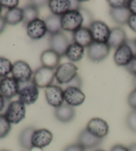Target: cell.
<instances>
[{
	"instance_id": "obj_1",
	"label": "cell",
	"mask_w": 136,
	"mask_h": 151,
	"mask_svg": "<svg viewBox=\"0 0 136 151\" xmlns=\"http://www.w3.org/2000/svg\"><path fill=\"white\" fill-rule=\"evenodd\" d=\"M62 30L74 33L82 27L83 18L79 11L70 10L61 17Z\"/></svg>"
},
{
	"instance_id": "obj_2",
	"label": "cell",
	"mask_w": 136,
	"mask_h": 151,
	"mask_svg": "<svg viewBox=\"0 0 136 151\" xmlns=\"http://www.w3.org/2000/svg\"><path fill=\"white\" fill-rule=\"evenodd\" d=\"M78 67L74 63H64L56 69L55 78L59 84L67 85L78 76Z\"/></svg>"
},
{
	"instance_id": "obj_3",
	"label": "cell",
	"mask_w": 136,
	"mask_h": 151,
	"mask_svg": "<svg viewBox=\"0 0 136 151\" xmlns=\"http://www.w3.org/2000/svg\"><path fill=\"white\" fill-rule=\"evenodd\" d=\"M11 124H17L25 119L26 115L25 105L20 101H14L10 103L4 114Z\"/></svg>"
},
{
	"instance_id": "obj_4",
	"label": "cell",
	"mask_w": 136,
	"mask_h": 151,
	"mask_svg": "<svg viewBox=\"0 0 136 151\" xmlns=\"http://www.w3.org/2000/svg\"><path fill=\"white\" fill-rule=\"evenodd\" d=\"M54 78L55 72L53 69L42 66L34 73L33 83L38 88H47L52 85Z\"/></svg>"
},
{
	"instance_id": "obj_5",
	"label": "cell",
	"mask_w": 136,
	"mask_h": 151,
	"mask_svg": "<svg viewBox=\"0 0 136 151\" xmlns=\"http://www.w3.org/2000/svg\"><path fill=\"white\" fill-rule=\"evenodd\" d=\"M11 74L19 83H27L32 78L33 72L27 62L19 60L13 64Z\"/></svg>"
},
{
	"instance_id": "obj_6",
	"label": "cell",
	"mask_w": 136,
	"mask_h": 151,
	"mask_svg": "<svg viewBox=\"0 0 136 151\" xmlns=\"http://www.w3.org/2000/svg\"><path fill=\"white\" fill-rule=\"evenodd\" d=\"M110 47L108 43L94 42L87 47L88 59L95 63L102 61L108 56Z\"/></svg>"
},
{
	"instance_id": "obj_7",
	"label": "cell",
	"mask_w": 136,
	"mask_h": 151,
	"mask_svg": "<svg viewBox=\"0 0 136 151\" xmlns=\"http://www.w3.org/2000/svg\"><path fill=\"white\" fill-rule=\"evenodd\" d=\"M94 42L107 43L110 35L111 29L105 23L94 21L89 27Z\"/></svg>"
},
{
	"instance_id": "obj_8",
	"label": "cell",
	"mask_w": 136,
	"mask_h": 151,
	"mask_svg": "<svg viewBox=\"0 0 136 151\" xmlns=\"http://www.w3.org/2000/svg\"><path fill=\"white\" fill-rule=\"evenodd\" d=\"M20 89V83L14 77H6L1 79L0 82V93L6 99H11L19 95Z\"/></svg>"
},
{
	"instance_id": "obj_9",
	"label": "cell",
	"mask_w": 136,
	"mask_h": 151,
	"mask_svg": "<svg viewBox=\"0 0 136 151\" xmlns=\"http://www.w3.org/2000/svg\"><path fill=\"white\" fill-rule=\"evenodd\" d=\"M44 93L47 102L51 106L56 109L64 104V91L59 86L54 85L49 86L45 88Z\"/></svg>"
},
{
	"instance_id": "obj_10",
	"label": "cell",
	"mask_w": 136,
	"mask_h": 151,
	"mask_svg": "<svg viewBox=\"0 0 136 151\" xmlns=\"http://www.w3.org/2000/svg\"><path fill=\"white\" fill-rule=\"evenodd\" d=\"M86 130L96 137L103 139L108 134L109 126L104 119L96 117L88 121Z\"/></svg>"
},
{
	"instance_id": "obj_11",
	"label": "cell",
	"mask_w": 136,
	"mask_h": 151,
	"mask_svg": "<svg viewBox=\"0 0 136 151\" xmlns=\"http://www.w3.org/2000/svg\"><path fill=\"white\" fill-rule=\"evenodd\" d=\"M53 139V134L47 129H35L32 136V146L33 148L42 149L51 144Z\"/></svg>"
},
{
	"instance_id": "obj_12",
	"label": "cell",
	"mask_w": 136,
	"mask_h": 151,
	"mask_svg": "<svg viewBox=\"0 0 136 151\" xmlns=\"http://www.w3.org/2000/svg\"><path fill=\"white\" fill-rule=\"evenodd\" d=\"M51 49L60 56H65V53L70 45V41L64 33L60 32L54 35H51L49 40Z\"/></svg>"
},
{
	"instance_id": "obj_13",
	"label": "cell",
	"mask_w": 136,
	"mask_h": 151,
	"mask_svg": "<svg viewBox=\"0 0 136 151\" xmlns=\"http://www.w3.org/2000/svg\"><path fill=\"white\" fill-rule=\"evenodd\" d=\"M64 101L71 106H78L84 102L86 95L80 88L74 87H67L64 90Z\"/></svg>"
},
{
	"instance_id": "obj_14",
	"label": "cell",
	"mask_w": 136,
	"mask_h": 151,
	"mask_svg": "<svg viewBox=\"0 0 136 151\" xmlns=\"http://www.w3.org/2000/svg\"><path fill=\"white\" fill-rule=\"evenodd\" d=\"M39 95V88L33 82L21 88L18 95L19 101L25 105H30L35 103L38 99Z\"/></svg>"
},
{
	"instance_id": "obj_15",
	"label": "cell",
	"mask_w": 136,
	"mask_h": 151,
	"mask_svg": "<svg viewBox=\"0 0 136 151\" xmlns=\"http://www.w3.org/2000/svg\"><path fill=\"white\" fill-rule=\"evenodd\" d=\"M47 33L45 22L38 18L27 25V35L33 40H41Z\"/></svg>"
},
{
	"instance_id": "obj_16",
	"label": "cell",
	"mask_w": 136,
	"mask_h": 151,
	"mask_svg": "<svg viewBox=\"0 0 136 151\" xmlns=\"http://www.w3.org/2000/svg\"><path fill=\"white\" fill-rule=\"evenodd\" d=\"M134 57L132 49L127 44L120 46L114 53V62L118 66L126 67Z\"/></svg>"
},
{
	"instance_id": "obj_17",
	"label": "cell",
	"mask_w": 136,
	"mask_h": 151,
	"mask_svg": "<svg viewBox=\"0 0 136 151\" xmlns=\"http://www.w3.org/2000/svg\"><path fill=\"white\" fill-rule=\"evenodd\" d=\"M103 142V139L96 137L90 133L86 129L80 132L78 138V143L84 149H92L100 146Z\"/></svg>"
},
{
	"instance_id": "obj_18",
	"label": "cell",
	"mask_w": 136,
	"mask_h": 151,
	"mask_svg": "<svg viewBox=\"0 0 136 151\" xmlns=\"http://www.w3.org/2000/svg\"><path fill=\"white\" fill-rule=\"evenodd\" d=\"M61 56L55 51L51 49L44 51L41 55L40 60L43 67H48L51 69L58 68L60 62H61Z\"/></svg>"
},
{
	"instance_id": "obj_19",
	"label": "cell",
	"mask_w": 136,
	"mask_h": 151,
	"mask_svg": "<svg viewBox=\"0 0 136 151\" xmlns=\"http://www.w3.org/2000/svg\"><path fill=\"white\" fill-rule=\"evenodd\" d=\"M54 114L55 118L59 121L62 123H68L74 119L76 111L73 106L67 104H63L54 109Z\"/></svg>"
},
{
	"instance_id": "obj_20",
	"label": "cell",
	"mask_w": 136,
	"mask_h": 151,
	"mask_svg": "<svg viewBox=\"0 0 136 151\" xmlns=\"http://www.w3.org/2000/svg\"><path fill=\"white\" fill-rule=\"evenodd\" d=\"M127 41V35L125 31L121 27H116L111 29L110 35L107 43L110 48L117 49L120 46L126 43Z\"/></svg>"
},
{
	"instance_id": "obj_21",
	"label": "cell",
	"mask_w": 136,
	"mask_h": 151,
	"mask_svg": "<svg viewBox=\"0 0 136 151\" xmlns=\"http://www.w3.org/2000/svg\"><path fill=\"white\" fill-rule=\"evenodd\" d=\"M74 43L79 44L83 47H88L94 42L92 34L89 28L82 27L73 33Z\"/></svg>"
},
{
	"instance_id": "obj_22",
	"label": "cell",
	"mask_w": 136,
	"mask_h": 151,
	"mask_svg": "<svg viewBox=\"0 0 136 151\" xmlns=\"http://www.w3.org/2000/svg\"><path fill=\"white\" fill-rule=\"evenodd\" d=\"M70 0H51L48 1V6L52 14L62 16L70 10Z\"/></svg>"
},
{
	"instance_id": "obj_23",
	"label": "cell",
	"mask_w": 136,
	"mask_h": 151,
	"mask_svg": "<svg viewBox=\"0 0 136 151\" xmlns=\"http://www.w3.org/2000/svg\"><path fill=\"white\" fill-rule=\"evenodd\" d=\"M110 14L112 20L115 23L122 25L127 24L128 20L132 15L127 7H122V8L117 9L111 8Z\"/></svg>"
},
{
	"instance_id": "obj_24",
	"label": "cell",
	"mask_w": 136,
	"mask_h": 151,
	"mask_svg": "<svg viewBox=\"0 0 136 151\" xmlns=\"http://www.w3.org/2000/svg\"><path fill=\"white\" fill-rule=\"evenodd\" d=\"M35 129L33 127H27L21 131L19 135V144L22 148L27 150H32V136Z\"/></svg>"
},
{
	"instance_id": "obj_25",
	"label": "cell",
	"mask_w": 136,
	"mask_h": 151,
	"mask_svg": "<svg viewBox=\"0 0 136 151\" xmlns=\"http://www.w3.org/2000/svg\"><path fill=\"white\" fill-rule=\"evenodd\" d=\"M84 55V47L77 43H70L65 53V56L72 62H78Z\"/></svg>"
},
{
	"instance_id": "obj_26",
	"label": "cell",
	"mask_w": 136,
	"mask_h": 151,
	"mask_svg": "<svg viewBox=\"0 0 136 151\" xmlns=\"http://www.w3.org/2000/svg\"><path fill=\"white\" fill-rule=\"evenodd\" d=\"M7 24L16 25L23 22V11L22 8H16L7 10L4 16Z\"/></svg>"
},
{
	"instance_id": "obj_27",
	"label": "cell",
	"mask_w": 136,
	"mask_h": 151,
	"mask_svg": "<svg viewBox=\"0 0 136 151\" xmlns=\"http://www.w3.org/2000/svg\"><path fill=\"white\" fill-rule=\"evenodd\" d=\"M45 24L47 28V32L51 35H54L56 33L61 32L62 26L61 16L51 14L46 18L44 20Z\"/></svg>"
},
{
	"instance_id": "obj_28",
	"label": "cell",
	"mask_w": 136,
	"mask_h": 151,
	"mask_svg": "<svg viewBox=\"0 0 136 151\" xmlns=\"http://www.w3.org/2000/svg\"><path fill=\"white\" fill-rule=\"evenodd\" d=\"M23 23L27 25L29 23L36 19H38L39 15V8L35 5L29 4L23 7Z\"/></svg>"
},
{
	"instance_id": "obj_29",
	"label": "cell",
	"mask_w": 136,
	"mask_h": 151,
	"mask_svg": "<svg viewBox=\"0 0 136 151\" xmlns=\"http://www.w3.org/2000/svg\"><path fill=\"white\" fill-rule=\"evenodd\" d=\"M13 64L11 61L4 57H0V78L7 77L11 73Z\"/></svg>"
},
{
	"instance_id": "obj_30",
	"label": "cell",
	"mask_w": 136,
	"mask_h": 151,
	"mask_svg": "<svg viewBox=\"0 0 136 151\" xmlns=\"http://www.w3.org/2000/svg\"><path fill=\"white\" fill-rule=\"evenodd\" d=\"M11 124L4 114H0V139L6 137L11 131Z\"/></svg>"
},
{
	"instance_id": "obj_31",
	"label": "cell",
	"mask_w": 136,
	"mask_h": 151,
	"mask_svg": "<svg viewBox=\"0 0 136 151\" xmlns=\"http://www.w3.org/2000/svg\"><path fill=\"white\" fill-rule=\"evenodd\" d=\"M79 12L80 14H82V16L83 18V24L82 27L89 28L91 24L94 22L93 18V15L91 14V12L89 10L86 9H82L81 8Z\"/></svg>"
},
{
	"instance_id": "obj_32",
	"label": "cell",
	"mask_w": 136,
	"mask_h": 151,
	"mask_svg": "<svg viewBox=\"0 0 136 151\" xmlns=\"http://www.w3.org/2000/svg\"><path fill=\"white\" fill-rule=\"evenodd\" d=\"M126 123L128 128L136 133V110H133L128 114Z\"/></svg>"
},
{
	"instance_id": "obj_33",
	"label": "cell",
	"mask_w": 136,
	"mask_h": 151,
	"mask_svg": "<svg viewBox=\"0 0 136 151\" xmlns=\"http://www.w3.org/2000/svg\"><path fill=\"white\" fill-rule=\"evenodd\" d=\"M108 3L112 9L122 8V7H127L129 1L125 0H108Z\"/></svg>"
},
{
	"instance_id": "obj_34",
	"label": "cell",
	"mask_w": 136,
	"mask_h": 151,
	"mask_svg": "<svg viewBox=\"0 0 136 151\" xmlns=\"http://www.w3.org/2000/svg\"><path fill=\"white\" fill-rule=\"evenodd\" d=\"M19 2L18 0H2V1H0V4L2 7L8 9V10L16 8L19 5Z\"/></svg>"
},
{
	"instance_id": "obj_35",
	"label": "cell",
	"mask_w": 136,
	"mask_h": 151,
	"mask_svg": "<svg viewBox=\"0 0 136 151\" xmlns=\"http://www.w3.org/2000/svg\"><path fill=\"white\" fill-rule=\"evenodd\" d=\"M128 105L133 110H136V88L130 93L127 98Z\"/></svg>"
},
{
	"instance_id": "obj_36",
	"label": "cell",
	"mask_w": 136,
	"mask_h": 151,
	"mask_svg": "<svg viewBox=\"0 0 136 151\" xmlns=\"http://www.w3.org/2000/svg\"><path fill=\"white\" fill-rule=\"evenodd\" d=\"M125 69L131 75H133L134 77L136 76V55L133 57L130 63L125 67Z\"/></svg>"
},
{
	"instance_id": "obj_37",
	"label": "cell",
	"mask_w": 136,
	"mask_h": 151,
	"mask_svg": "<svg viewBox=\"0 0 136 151\" xmlns=\"http://www.w3.org/2000/svg\"><path fill=\"white\" fill-rule=\"evenodd\" d=\"M63 151H86V149H84L79 143L77 142L67 146Z\"/></svg>"
},
{
	"instance_id": "obj_38",
	"label": "cell",
	"mask_w": 136,
	"mask_h": 151,
	"mask_svg": "<svg viewBox=\"0 0 136 151\" xmlns=\"http://www.w3.org/2000/svg\"><path fill=\"white\" fill-rule=\"evenodd\" d=\"M127 25L133 32L136 33V15H131L130 19L128 20Z\"/></svg>"
},
{
	"instance_id": "obj_39",
	"label": "cell",
	"mask_w": 136,
	"mask_h": 151,
	"mask_svg": "<svg viewBox=\"0 0 136 151\" xmlns=\"http://www.w3.org/2000/svg\"><path fill=\"white\" fill-rule=\"evenodd\" d=\"M81 86H82V80L78 75L77 77H75L71 82L67 84V87H74L79 88H81Z\"/></svg>"
},
{
	"instance_id": "obj_40",
	"label": "cell",
	"mask_w": 136,
	"mask_h": 151,
	"mask_svg": "<svg viewBox=\"0 0 136 151\" xmlns=\"http://www.w3.org/2000/svg\"><path fill=\"white\" fill-rule=\"evenodd\" d=\"M127 8L133 15H136V0H130L128 4Z\"/></svg>"
},
{
	"instance_id": "obj_41",
	"label": "cell",
	"mask_w": 136,
	"mask_h": 151,
	"mask_svg": "<svg viewBox=\"0 0 136 151\" xmlns=\"http://www.w3.org/2000/svg\"><path fill=\"white\" fill-rule=\"evenodd\" d=\"M70 4H71L70 10H72V11H79L81 9L80 1L74 0V1H70Z\"/></svg>"
},
{
	"instance_id": "obj_42",
	"label": "cell",
	"mask_w": 136,
	"mask_h": 151,
	"mask_svg": "<svg viewBox=\"0 0 136 151\" xmlns=\"http://www.w3.org/2000/svg\"><path fill=\"white\" fill-rule=\"evenodd\" d=\"M110 151H129V149L122 145H116L112 147Z\"/></svg>"
},
{
	"instance_id": "obj_43",
	"label": "cell",
	"mask_w": 136,
	"mask_h": 151,
	"mask_svg": "<svg viewBox=\"0 0 136 151\" xmlns=\"http://www.w3.org/2000/svg\"><path fill=\"white\" fill-rule=\"evenodd\" d=\"M6 25L7 23L6 22V21H5L4 17L0 16V34L4 32Z\"/></svg>"
},
{
	"instance_id": "obj_44",
	"label": "cell",
	"mask_w": 136,
	"mask_h": 151,
	"mask_svg": "<svg viewBox=\"0 0 136 151\" xmlns=\"http://www.w3.org/2000/svg\"><path fill=\"white\" fill-rule=\"evenodd\" d=\"M6 99L2 95L1 93H0V113L3 111L4 109H5V106H6Z\"/></svg>"
},
{
	"instance_id": "obj_45",
	"label": "cell",
	"mask_w": 136,
	"mask_h": 151,
	"mask_svg": "<svg viewBox=\"0 0 136 151\" xmlns=\"http://www.w3.org/2000/svg\"><path fill=\"white\" fill-rule=\"evenodd\" d=\"M31 4L35 5V6H37L39 8V7H40L41 6H43L47 4H48V1H38V0H37V1H31Z\"/></svg>"
},
{
	"instance_id": "obj_46",
	"label": "cell",
	"mask_w": 136,
	"mask_h": 151,
	"mask_svg": "<svg viewBox=\"0 0 136 151\" xmlns=\"http://www.w3.org/2000/svg\"><path fill=\"white\" fill-rule=\"evenodd\" d=\"M129 151H136V143H133L128 147Z\"/></svg>"
},
{
	"instance_id": "obj_47",
	"label": "cell",
	"mask_w": 136,
	"mask_h": 151,
	"mask_svg": "<svg viewBox=\"0 0 136 151\" xmlns=\"http://www.w3.org/2000/svg\"><path fill=\"white\" fill-rule=\"evenodd\" d=\"M133 85H134L135 88H136V76L134 77V78H133Z\"/></svg>"
},
{
	"instance_id": "obj_48",
	"label": "cell",
	"mask_w": 136,
	"mask_h": 151,
	"mask_svg": "<svg viewBox=\"0 0 136 151\" xmlns=\"http://www.w3.org/2000/svg\"><path fill=\"white\" fill-rule=\"evenodd\" d=\"M2 8H3V7H2V6H1V4H0V15H1L2 12ZM0 16H1V15H0Z\"/></svg>"
},
{
	"instance_id": "obj_49",
	"label": "cell",
	"mask_w": 136,
	"mask_h": 151,
	"mask_svg": "<svg viewBox=\"0 0 136 151\" xmlns=\"http://www.w3.org/2000/svg\"><path fill=\"white\" fill-rule=\"evenodd\" d=\"M94 151H106V150H102V149H98V150H96Z\"/></svg>"
},
{
	"instance_id": "obj_50",
	"label": "cell",
	"mask_w": 136,
	"mask_h": 151,
	"mask_svg": "<svg viewBox=\"0 0 136 151\" xmlns=\"http://www.w3.org/2000/svg\"><path fill=\"white\" fill-rule=\"evenodd\" d=\"M0 151H9V150H0Z\"/></svg>"
},
{
	"instance_id": "obj_51",
	"label": "cell",
	"mask_w": 136,
	"mask_h": 151,
	"mask_svg": "<svg viewBox=\"0 0 136 151\" xmlns=\"http://www.w3.org/2000/svg\"><path fill=\"white\" fill-rule=\"evenodd\" d=\"M135 44H136V39L135 40Z\"/></svg>"
},
{
	"instance_id": "obj_52",
	"label": "cell",
	"mask_w": 136,
	"mask_h": 151,
	"mask_svg": "<svg viewBox=\"0 0 136 151\" xmlns=\"http://www.w3.org/2000/svg\"><path fill=\"white\" fill-rule=\"evenodd\" d=\"M1 78H0V82H1Z\"/></svg>"
}]
</instances>
